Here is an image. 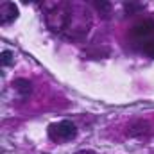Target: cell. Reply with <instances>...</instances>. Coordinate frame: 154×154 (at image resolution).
Instances as JSON below:
<instances>
[{
	"label": "cell",
	"mask_w": 154,
	"mask_h": 154,
	"mask_svg": "<svg viewBox=\"0 0 154 154\" xmlns=\"http://www.w3.org/2000/svg\"><path fill=\"white\" fill-rule=\"evenodd\" d=\"M77 134V127L74 122L70 120H61L56 124L48 125V138L52 142H70L72 138H75Z\"/></svg>",
	"instance_id": "cell-2"
},
{
	"label": "cell",
	"mask_w": 154,
	"mask_h": 154,
	"mask_svg": "<svg viewBox=\"0 0 154 154\" xmlns=\"http://www.w3.org/2000/svg\"><path fill=\"white\" fill-rule=\"evenodd\" d=\"M93 5H95V9L99 11V14H100V16L109 18V14H111V11H113L111 2H93Z\"/></svg>",
	"instance_id": "cell-7"
},
{
	"label": "cell",
	"mask_w": 154,
	"mask_h": 154,
	"mask_svg": "<svg viewBox=\"0 0 154 154\" xmlns=\"http://www.w3.org/2000/svg\"><path fill=\"white\" fill-rule=\"evenodd\" d=\"M13 88L22 95V97H27L32 93V82L29 79H14L13 81Z\"/></svg>",
	"instance_id": "cell-6"
},
{
	"label": "cell",
	"mask_w": 154,
	"mask_h": 154,
	"mask_svg": "<svg viewBox=\"0 0 154 154\" xmlns=\"http://www.w3.org/2000/svg\"><path fill=\"white\" fill-rule=\"evenodd\" d=\"M143 9V4H125V11L127 13H136V11H142Z\"/></svg>",
	"instance_id": "cell-9"
},
{
	"label": "cell",
	"mask_w": 154,
	"mask_h": 154,
	"mask_svg": "<svg viewBox=\"0 0 154 154\" xmlns=\"http://www.w3.org/2000/svg\"><path fill=\"white\" fill-rule=\"evenodd\" d=\"M147 133H149V124L145 120H134L127 127V134L129 136H145Z\"/></svg>",
	"instance_id": "cell-5"
},
{
	"label": "cell",
	"mask_w": 154,
	"mask_h": 154,
	"mask_svg": "<svg viewBox=\"0 0 154 154\" xmlns=\"http://www.w3.org/2000/svg\"><path fill=\"white\" fill-rule=\"evenodd\" d=\"M45 11V22L47 27L52 32H66L72 18H74V9L68 4H57V2H48L43 5Z\"/></svg>",
	"instance_id": "cell-1"
},
{
	"label": "cell",
	"mask_w": 154,
	"mask_h": 154,
	"mask_svg": "<svg viewBox=\"0 0 154 154\" xmlns=\"http://www.w3.org/2000/svg\"><path fill=\"white\" fill-rule=\"evenodd\" d=\"M75 154H95V152H91V151H79V152Z\"/></svg>",
	"instance_id": "cell-11"
},
{
	"label": "cell",
	"mask_w": 154,
	"mask_h": 154,
	"mask_svg": "<svg viewBox=\"0 0 154 154\" xmlns=\"http://www.w3.org/2000/svg\"><path fill=\"white\" fill-rule=\"evenodd\" d=\"M16 18H18V7H16V4H13V2H4V4L0 5V20H2V23H4V25H9V23H13Z\"/></svg>",
	"instance_id": "cell-3"
},
{
	"label": "cell",
	"mask_w": 154,
	"mask_h": 154,
	"mask_svg": "<svg viewBox=\"0 0 154 154\" xmlns=\"http://www.w3.org/2000/svg\"><path fill=\"white\" fill-rule=\"evenodd\" d=\"M143 52H145L147 56H151V57H154V39H151V41H147V43L143 45Z\"/></svg>",
	"instance_id": "cell-10"
},
{
	"label": "cell",
	"mask_w": 154,
	"mask_h": 154,
	"mask_svg": "<svg viewBox=\"0 0 154 154\" xmlns=\"http://www.w3.org/2000/svg\"><path fill=\"white\" fill-rule=\"evenodd\" d=\"M133 34L138 36V38L152 36L154 34V20H142L140 23H136L133 27Z\"/></svg>",
	"instance_id": "cell-4"
},
{
	"label": "cell",
	"mask_w": 154,
	"mask_h": 154,
	"mask_svg": "<svg viewBox=\"0 0 154 154\" xmlns=\"http://www.w3.org/2000/svg\"><path fill=\"white\" fill-rule=\"evenodd\" d=\"M13 59H14V56H13L11 50H4L2 52V65L9 66V65H13Z\"/></svg>",
	"instance_id": "cell-8"
}]
</instances>
